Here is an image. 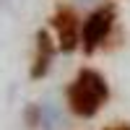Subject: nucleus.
<instances>
[{
  "label": "nucleus",
  "mask_w": 130,
  "mask_h": 130,
  "mask_svg": "<svg viewBox=\"0 0 130 130\" xmlns=\"http://www.w3.org/2000/svg\"><path fill=\"white\" fill-rule=\"evenodd\" d=\"M52 55H55V44H52L50 34L47 31H39L37 34V57H34V65H31V78H42L50 70Z\"/></svg>",
  "instance_id": "4"
},
{
  "label": "nucleus",
  "mask_w": 130,
  "mask_h": 130,
  "mask_svg": "<svg viewBox=\"0 0 130 130\" xmlns=\"http://www.w3.org/2000/svg\"><path fill=\"white\" fill-rule=\"evenodd\" d=\"M52 29L57 31V47L62 52H73L81 42V26L70 8H60L52 16Z\"/></svg>",
  "instance_id": "3"
},
{
  "label": "nucleus",
  "mask_w": 130,
  "mask_h": 130,
  "mask_svg": "<svg viewBox=\"0 0 130 130\" xmlns=\"http://www.w3.org/2000/svg\"><path fill=\"white\" fill-rule=\"evenodd\" d=\"M112 24H115V10H112L109 5L96 8L94 13L83 21V26H81L83 50H86V52H94V50L107 39V34L112 31Z\"/></svg>",
  "instance_id": "2"
},
{
  "label": "nucleus",
  "mask_w": 130,
  "mask_h": 130,
  "mask_svg": "<svg viewBox=\"0 0 130 130\" xmlns=\"http://www.w3.org/2000/svg\"><path fill=\"white\" fill-rule=\"evenodd\" d=\"M65 96H68V107H70L73 115L94 117L104 107V102L109 99V86H107L102 73L86 68L73 78V83L68 86Z\"/></svg>",
  "instance_id": "1"
},
{
  "label": "nucleus",
  "mask_w": 130,
  "mask_h": 130,
  "mask_svg": "<svg viewBox=\"0 0 130 130\" xmlns=\"http://www.w3.org/2000/svg\"><path fill=\"white\" fill-rule=\"evenodd\" d=\"M109 130H130V125H115V127H109Z\"/></svg>",
  "instance_id": "5"
}]
</instances>
